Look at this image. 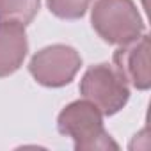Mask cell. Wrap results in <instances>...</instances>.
Returning a JSON list of instances; mask_svg holds the SVG:
<instances>
[{
	"mask_svg": "<svg viewBox=\"0 0 151 151\" xmlns=\"http://www.w3.org/2000/svg\"><path fill=\"white\" fill-rule=\"evenodd\" d=\"M80 94L91 101L101 116L117 114L130 98L128 84L109 64L91 66L80 80Z\"/></svg>",
	"mask_w": 151,
	"mask_h": 151,
	"instance_id": "cell-3",
	"label": "cell"
},
{
	"mask_svg": "<svg viewBox=\"0 0 151 151\" xmlns=\"http://www.w3.org/2000/svg\"><path fill=\"white\" fill-rule=\"evenodd\" d=\"M82 66L78 52L68 45H52L37 53L29 62V71L34 80L45 87L68 86Z\"/></svg>",
	"mask_w": 151,
	"mask_h": 151,
	"instance_id": "cell-4",
	"label": "cell"
},
{
	"mask_svg": "<svg viewBox=\"0 0 151 151\" xmlns=\"http://www.w3.org/2000/svg\"><path fill=\"white\" fill-rule=\"evenodd\" d=\"M29 43L25 25L0 22V78L13 75L27 57Z\"/></svg>",
	"mask_w": 151,
	"mask_h": 151,
	"instance_id": "cell-6",
	"label": "cell"
},
{
	"mask_svg": "<svg viewBox=\"0 0 151 151\" xmlns=\"http://www.w3.org/2000/svg\"><path fill=\"white\" fill-rule=\"evenodd\" d=\"M93 0H46L48 9L62 20H78L86 14Z\"/></svg>",
	"mask_w": 151,
	"mask_h": 151,
	"instance_id": "cell-8",
	"label": "cell"
},
{
	"mask_svg": "<svg viewBox=\"0 0 151 151\" xmlns=\"http://www.w3.org/2000/svg\"><path fill=\"white\" fill-rule=\"evenodd\" d=\"M91 23L98 36L110 45H126L144 32V22L133 0H96Z\"/></svg>",
	"mask_w": 151,
	"mask_h": 151,
	"instance_id": "cell-2",
	"label": "cell"
},
{
	"mask_svg": "<svg viewBox=\"0 0 151 151\" xmlns=\"http://www.w3.org/2000/svg\"><path fill=\"white\" fill-rule=\"evenodd\" d=\"M57 128L62 135L73 140L77 151L117 149V144L107 133L101 112L87 100H78L66 105L57 117Z\"/></svg>",
	"mask_w": 151,
	"mask_h": 151,
	"instance_id": "cell-1",
	"label": "cell"
},
{
	"mask_svg": "<svg viewBox=\"0 0 151 151\" xmlns=\"http://www.w3.org/2000/svg\"><path fill=\"white\" fill-rule=\"evenodd\" d=\"M41 0H0V22L29 25L39 11Z\"/></svg>",
	"mask_w": 151,
	"mask_h": 151,
	"instance_id": "cell-7",
	"label": "cell"
},
{
	"mask_svg": "<svg viewBox=\"0 0 151 151\" xmlns=\"http://www.w3.org/2000/svg\"><path fill=\"white\" fill-rule=\"evenodd\" d=\"M114 66L123 80L132 87L139 91L149 89V37L144 34L126 45H119L114 53Z\"/></svg>",
	"mask_w": 151,
	"mask_h": 151,
	"instance_id": "cell-5",
	"label": "cell"
}]
</instances>
